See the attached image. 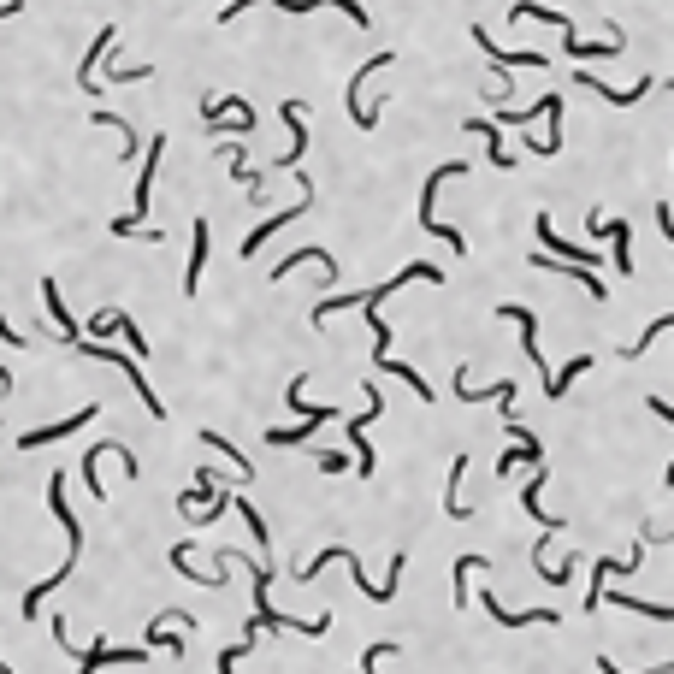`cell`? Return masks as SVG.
<instances>
[{"label": "cell", "instance_id": "cell-38", "mask_svg": "<svg viewBox=\"0 0 674 674\" xmlns=\"http://www.w3.org/2000/svg\"><path fill=\"white\" fill-rule=\"evenodd\" d=\"M95 125H113V131H119V142H125L119 154H136V131L125 125V119H119V113H95Z\"/></svg>", "mask_w": 674, "mask_h": 674}, {"label": "cell", "instance_id": "cell-22", "mask_svg": "<svg viewBox=\"0 0 674 674\" xmlns=\"http://www.w3.org/2000/svg\"><path fill=\"white\" fill-rule=\"evenodd\" d=\"M42 302H48V314H54V326H60V337H66V343H77V337H83V326L71 320V308L60 302V284H54V278H42Z\"/></svg>", "mask_w": 674, "mask_h": 674}, {"label": "cell", "instance_id": "cell-18", "mask_svg": "<svg viewBox=\"0 0 674 674\" xmlns=\"http://www.w3.org/2000/svg\"><path fill=\"white\" fill-rule=\"evenodd\" d=\"M308 261H314V267L326 272V284H332V278H337V261H332V255H326V249H320V243H308V249H296V255H284V261L272 267V284H278V278H290V272H296V267H308Z\"/></svg>", "mask_w": 674, "mask_h": 674}, {"label": "cell", "instance_id": "cell-1", "mask_svg": "<svg viewBox=\"0 0 674 674\" xmlns=\"http://www.w3.org/2000/svg\"><path fill=\"white\" fill-rule=\"evenodd\" d=\"M462 172H468V166H462V160H450V166H438V172L426 178V190H420V231H432L438 243H450V255H468V237H462L456 225H444V219H438V190H444L450 178H462Z\"/></svg>", "mask_w": 674, "mask_h": 674}, {"label": "cell", "instance_id": "cell-13", "mask_svg": "<svg viewBox=\"0 0 674 674\" xmlns=\"http://www.w3.org/2000/svg\"><path fill=\"white\" fill-rule=\"evenodd\" d=\"M284 125H290V148L278 154V166H272V172H290V166H302V154H308V119H302V101H284Z\"/></svg>", "mask_w": 674, "mask_h": 674}, {"label": "cell", "instance_id": "cell-39", "mask_svg": "<svg viewBox=\"0 0 674 674\" xmlns=\"http://www.w3.org/2000/svg\"><path fill=\"white\" fill-rule=\"evenodd\" d=\"M379 657H397V645H391V639L367 645V657H361V674H379Z\"/></svg>", "mask_w": 674, "mask_h": 674}, {"label": "cell", "instance_id": "cell-36", "mask_svg": "<svg viewBox=\"0 0 674 674\" xmlns=\"http://www.w3.org/2000/svg\"><path fill=\"white\" fill-rule=\"evenodd\" d=\"M255 639H261V627L249 621V633H243V639H237V645H231V651L219 657V674H237V657H249V645H255Z\"/></svg>", "mask_w": 674, "mask_h": 674}, {"label": "cell", "instance_id": "cell-26", "mask_svg": "<svg viewBox=\"0 0 674 674\" xmlns=\"http://www.w3.org/2000/svg\"><path fill=\"white\" fill-rule=\"evenodd\" d=\"M202 444H207V450H213V456H225V462L237 468V479H249V473H255V468H249V456H243V450H237L231 438H219L213 426H207V432H202Z\"/></svg>", "mask_w": 674, "mask_h": 674}, {"label": "cell", "instance_id": "cell-44", "mask_svg": "<svg viewBox=\"0 0 674 674\" xmlns=\"http://www.w3.org/2000/svg\"><path fill=\"white\" fill-rule=\"evenodd\" d=\"M12 12H24V0H0V18H12Z\"/></svg>", "mask_w": 674, "mask_h": 674}, {"label": "cell", "instance_id": "cell-41", "mask_svg": "<svg viewBox=\"0 0 674 674\" xmlns=\"http://www.w3.org/2000/svg\"><path fill=\"white\" fill-rule=\"evenodd\" d=\"M657 225H663V237H669V249H674V213L663 202H657Z\"/></svg>", "mask_w": 674, "mask_h": 674}, {"label": "cell", "instance_id": "cell-8", "mask_svg": "<svg viewBox=\"0 0 674 674\" xmlns=\"http://www.w3.org/2000/svg\"><path fill=\"white\" fill-rule=\"evenodd\" d=\"M574 89H592V95H598V101H609V107H639V101H645V95H651L657 83H651V77H639L633 89H615V83L592 77V71H574Z\"/></svg>", "mask_w": 674, "mask_h": 674}, {"label": "cell", "instance_id": "cell-29", "mask_svg": "<svg viewBox=\"0 0 674 674\" xmlns=\"http://www.w3.org/2000/svg\"><path fill=\"white\" fill-rule=\"evenodd\" d=\"M473 568H485V556H462V562H450V592H456V609H468V574Z\"/></svg>", "mask_w": 674, "mask_h": 674}, {"label": "cell", "instance_id": "cell-47", "mask_svg": "<svg viewBox=\"0 0 674 674\" xmlns=\"http://www.w3.org/2000/svg\"><path fill=\"white\" fill-rule=\"evenodd\" d=\"M349 674H355V669H349Z\"/></svg>", "mask_w": 674, "mask_h": 674}, {"label": "cell", "instance_id": "cell-10", "mask_svg": "<svg viewBox=\"0 0 674 674\" xmlns=\"http://www.w3.org/2000/svg\"><path fill=\"white\" fill-rule=\"evenodd\" d=\"M450 391H456V403H503V408H515V379H497V385H473L468 379V367L450 379Z\"/></svg>", "mask_w": 674, "mask_h": 674}, {"label": "cell", "instance_id": "cell-20", "mask_svg": "<svg viewBox=\"0 0 674 674\" xmlns=\"http://www.w3.org/2000/svg\"><path fill=\"white\" fill-rule=\"evenodd\" d=\"M544 479H550V468H533V479H527V491H521V509H527V515H533V521H539L544 533H556V527H562V521H556V515H544Z\"/></svg>", "mask_w": 674, "mask_h": 674}, {"label": "cell", "instance_id": "cell-2", "mask_svg": "<svg viewBox=\"0 0 674 674\" xmlns=\"http://www.w3.org/2000/svg\"><path fill=\"white\" fill-rule=\"evenodd\" d=\"M160 160H166V136H154L148 142V154H142V178H136V196H131V213H119L107 231L113 237H136L142 231V219H148V202H154V178H160Z\"/></svg>", "mask_w": 674, "mask_h": 674}, {"label": "cell", "instance_id": "cell-45", "mask_svg": "<svg viewBox=\"0 0 674 674\" xmlns=\"http://www.w3.org/2000/svg\"><path fill=\"white\" fill-rule=\"evenodd\" d=\"M6 391H12V373H6V367H0V397H6Z\"/></svg>", "mask_w": 674, "mask_h": 674}, {"label": "cell", "instance_id": "cell-23", "mask_svg": "<svg viewBox=\"0 0 674 674\" xmlns=\"http://www.w3.org/2000/svg\"><path fill=\"white\" fill-rule=\"evenodd\" d=\"M462 473H468V456L450 462V485H444V515H450V521H473V509L462 503Z\"/></svg>", "mask_w": 674, "mask_h": 674}, {"label": "cell", "instance_id": "cell-11", "mask_svg": "<svg viewBox=\"0 0 674 674\" xmlns=\"http://www.w3.org/2000/svg\"><path fill=\"white\" fill-rule=\"evenodd\" d=\"M95 414H101V408L89 403V408H77L71 420H54V426H36V432H24V438H18V450H42V444H54V438H71V432H83V426H89Z\"/></svg>", "mask_w": 674, "mask_h": 674}, {"label": "cell", "instance_id": "cell-16", "mask_svg": "<svg viewBox=\"0 0 674 674\" xmlns=\"http://www.w3.org/2000/svg\"><path fill=\"white\" fill-rule=\"evenodd\" d=\"M107 663H148V645H136V651H113L107 639H95V645L77 657V674H95V669H107Z\"/></svg>", "mask_w": 674, "mask_h": 674}, {"label": "cell", "instance_id": "cell-42", "mask_svg": "<svg viewBox=\"0 0 674 674\" xmlns=\"http://www.w3.org/2000/svg\"><path fill=\"white\" fill-rule=\"evenodd\" d=\"M0 343H30V337L18 332V326H6V314H0Z\"/></svg>", "mask_w": 674, "mask_h": 674}, {"label": "cell", "instance_id": "cell-33", "mask_svg": "<svg viewBox=\"0 0 674 674\" xmlns=\"http://www.w3.org/2000/svg\"><path fill=\"white\" fill-rule=\"evenodd\" d=\"M674 326V314H663V320H651V326H645V332L633 337V343H627V349H621V355H627V361H639V355H645V349H651V343H657V337L669 332Z\"/></svg>", "mask_w": 674, "mask_h": 674}, {"label": "cell", "instance_id": "cell-34", "mask_svg": "<svg viewBox=\"0 0 674 674\" xmlns=\"http://www.w3.org/2000/svg\"><path fill=\"white\" fill-rule=\"evenodd\" d=\"M113 332H119L125 343H131V355H148V337H142V326H136L131 314H125V308H113Z\"/></svg>", "mask_w": 674, "mask_h": 674}, {"label": "cell", "instance_id": "cell-35", "mask_svg": "<svg viewBox=\"0 0 674 674\" xmlns=\"http://www.w3.org/2000/svg\"><path fill=\"white\" fill-rule=\"evenodd\" d=\"M237 515L249 521V533H255V544H261V562H267V521H261V509H255L249 497H237Z\"/></svg>", "mask_w": 674, "mask_h": 674}, {"label": "cell", "instance_id": "cell-17", "mask_svg": "<svg viewBox=\"0 0 674 674\" xmlns=\"http://www.w3.org/2000/svg\"><path fill=\"white\" fill-rule=\"evenodd\" d=\"M207 249H213V225H207V219H196V243H190V267H184V296H196V290H202Z\"/></svg>", "mask_w": 674, "mask_h": 674}, {"label": "cell", "instance_id": "cell-15", "mask_svg": "<svg viewBox=\"0 0 674 674\" xmlns=\"http://www.w3.org/2000/svg\"><path fill=\"white\" fill-rule=\"evenodd\" d=\"M479 604H485V615H491L497 627H539V621L556 627V609H497V592H485Z\"/></svg>", "mask_w": 674, "mask_h": 674}, {"label": "cell", "instance_id": "cell-5", "mask_svg": "<svg viewBox=\"0 0 674 674\" xmlns=\"http://www.w3.org/2000/svg\"><path fill=\"white\" fill-rule=\"evenodd\" d=\"M533 231H539L544 255H556V261H574V267H598V249H592V243H568V237L550 225V213H539V219H533Z\"/></svg>", "mask_w": 674, "mask_h": 674}, {"label": "cell", "instance_id": "cell-40", "mask_svg": "<svg viewBox=\"0 0 674 674\" xmlns=\"http://www.w3.org/2000/svg\"><path fill=\"white\" fill-rule=\"evenodd\" d=\"M598 674H633V669H621V663H609V657H598ZM639 674H674V657L663 663V669H639Z\"/></svg>", "mask_w": 674, "mask_h": 674}, {"label": "cell", "instance_id": "cell-31", "mask_svg": "<svg viewBox=\"0 0 674 674\" xmlns=\"http://www.w3.org/2000/svg\"><path fill=\"white\" fill-rule=\"evenodd\" d=\"M284 397H290V408H296V414H320V420H337V408H308V373H296Z\"/></svg>", "mask_w": 674, "mask_h": 674}, {"label": "cell", "instance_id": "cell-3", "mask_svg": "<svg viewBox=\"0 0 674 674\" xmlns=\"http://www.w3.org/2000/svg\"><path fill=\"white\" fill-rule=\"evenodd\" d=\"M249 6H261V0H231V6H219V24H231V18H243ZM278 12H290V18H308V12H320V6H337L355 30H367V6L361 0H267Z\"/></svg>", "mask_w": 674, "mask_h": 674}, {"label": "cell", "instance_id": "cell-24", "mask_svg": "<svg viewBox=\"0 0 674 674\" xmlns=\"http://www.w3.org/2000/svg\"><path fill=\"white\" fill-rule=\"evenodd\" d=\"M373 367H379V373H397V379H403V385L414 391V397H420V403H432V385H426V379H420L408 361H397V355H373Z\"/></svg>", "mask_w": 674, "mask_h": 674}, {"label": "cell", "instance_id": "cell-27", "mask_svg": "<svg viewBox=\"0 0 674 674\" xmlns=\"http://www.w3.org/2000/svg\"><path fill=\"white\" fill-rule=\"evenodd\" d=\"M468 131L491 142V166H497V172H509V166H515V154L503 148V136H497V125H491V119H468Z\"/></svg>", "mask_w": 674, "mask_h": 674}, {"label": "cell", "instance_id": "cell-30", "mask_svg": "<svg viewBox=\"0 0 674 674\" xmlns=\"http://www.w3.org/2000/svg\"><path fill=\"white\" fill-rule=\"evenodd\" d=\"M609 604L627 609V615H645V621H674V604H645V598H627V592H615Z\"/></svg>", "mask_w": 674, "mask_h": 674}, {"label": "cell", "instance_id": "cell-14", "mask_svg": "<svg viewBox=\"0 0 674 674\" xmlns=\"http://www.w3.org/2000/svg\"><path fill=\"white\" fill-rule=\"evenodd\" d=\"M113 42H119V30H113V24H107V30H101L95 42H89V54H83V66H77V89H83V95H101L95 71H101V60L113 54Z\"/></svg>", "mask_w": 674, "mask_h": 674}, {"label": "cell", "instance_id": "cell-28", "mask_svg": "<svg viewBox=\"0 0 674 674\" xmlns=\"http://www.w3.org/2000/svg\"><path fill=\"white\" fill-rule=\"evenodd\" d=\"M172 568L184 574V580H196V586H225V574L213 568V574H202L196 562H190V544H172Z\"/></svg>", "mask_w": 674, "mask_h": 674}, {"label": "cell", "instance_id": "cell-43", "mask_svg": "<svg viewBox=\"0 0 674 674\" xmlns=\"http://www.w3.org/2000/svg\"><path fill=\"white\" fill-rule=\"evenodd\" d=\"M651 414H657V420H669V426H674V408L663 403V397H651Z\"/></svg>", "mask_w": 674, "mask_h": 674}, {"label": "cell", "instance_id": "cell-19", "mask_svg": "<svg viewBox=\"0 0 674 674\" xmlns=\"http://www.w3.org/2000/svg\"><path fill=\"white\" fill-rule=\"evenodd\" d=\"M598 237L615 243V272H621V278H633V225H627V219H604V225H598Z\"/></svg>", "mask_w": 674, "mask_h": 674}, {"label": "cell", "instance_id": "cell-25", "mask_svg": "<svg viewBox=\"0 0 674 674\" xmlns=\"http://www.w3.org/2000/svg\"><path fill=\"white\" fill-rule=\"evenodd\" d=\"M580 373H592V355H574L568 367H556V373L544 379V397H550V403H556V397H568V385H574Z\"/></svg>", "mask_w": 674, "mask_h": 674}, {"label": "cell", "instance_id": "cell-6", "mask_svg": "<svg viewBox=\"0 0 674 674\" xmlns=\"http://www.w3.org/2000/svg\"><path fill=\"white\" fill-rule=\"evenodd\" d=\"M308 207H314V184L302 190V202H290V207H284V213H272V219H261V225H255V231L243 237V261H255V255H261V243H267V237H278L284 225H296V219H302Z\"/></svg>", "mask_w": 674, "mask_h": 674}, {"label": "cell", "instance_id": "cell-21", "mask_svg": "<svg viewBox=\"0 0 674 674\" xmlns=\"http://www.w3.org/2000/svg\"><path fill=\"white\" fill-rule=\"evenodd\" d=\"M320 426H326L320 414H302L296 426H272V432H267V444H272V450H290V444H308V438H314Z\"/></svg>", "mask_w": 674, "mask_h": 674}, {"label": "cell", "instance_id": "cell-12", "mask_svg": "<svg viewBox=\"0 0 674 674\" xmlns=\"http://www.w3.org/2000/svg\"><path fill=\"white\" fill-rule=\"evenodd\" d=\"M497 314L521 326V349H527V361H533L539 373H550V367H544V343H539V314H533V308H521V302H509V308H497Z\"/></svg>", "mask_w": 674, "mask_h": 674}, {"label": "cell", "instance_id": "cell-9", "mask_svg": "<svg viewBox=\"0 0 674 674\" xmlns=\"http://www.w3.org/2000/svg\"><path fill=\"white\" fill-rule=\"evenodd\" d=\"M385 66H397V54H373L367 66L349 77V119H355V131H373V125H379V113L361 101V83H367V71H385Z\"/></svg>", "mask_w": 674, "mask_h": 674}, {"label": "cell", "instance_id": "cell-37", "mask_svg": "<svg viewBox=\"0 0 674 674\" xmlns=\"http://www.w3.org/2000/svg\"><path fill=\"white\" fill-rule=\"evenodd\" d=\"M544 113V101H533V107H497V125H533Z\"/></svg>", "mask_w": 674, "mask_h": 674}, {"label": "cell", "instance_id": "cell-46", "mask_svg": "<svg viewBox=\"0 0 674 674\" xmlns=\"http://www.w3.org/2000/svg\"><path fill=\"white\" fill-rule=\"evenodd\" d=\"M0 674H12V669H6V663H0Z\"/></svg>", "mask_w": 674, "mask_h": 674}, {"label": "cell", "instance_id": "cell-7", "mask_svg": "<svg viewBox=\"0 0 674 674\" xmlns=\"http://www.w3.org/2000/svg\"><path fill=\"white\" fill-rule=\"evenodd\" d=\"M379 385H367V414L361 420H349V444H355V473L361 479H373L379 473V456H373V444H367V420H379Z\"/></svg>", "mask_w": 674, "mask_h": 674}, {"label": "cell", "instance_id": "cell-32", "mask_svg": "<svg viewBox=\"0 0 674 674\" xmlns=\"http://www.w3.org/2000/svg\"><path fill=\"white\" fill-rule=\"evenodd\" d=\"M154 645H166V657H184L190 645H184V633H166V615H154V627H148V651Z\"/></svg>", "mask_w": 674, "mask_h": 674}, {"label": "cell", "instance_id": "cell-4", "mask_svg": "<svg viewBox=\"0 0 674 674\" xmlns=\"http://www.w3.org/2000/svg\"><path fill=\"white\" fill-rule=\"evenodd\" d=\"M71 349H77V355H95V361H113V367H119V373H125V379H131V391H136V397H142V408H148V414H154V420H166V403H160V397H154V385H148V373H142V367H136L131 355H119V349H107V343H101V337H77V343H71Z\"/></svg>", "mask_w": 674, "mask_h": 674}]
</instances>
